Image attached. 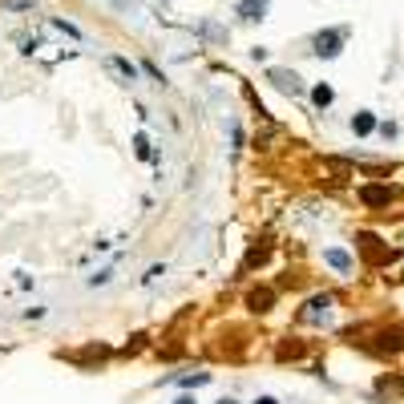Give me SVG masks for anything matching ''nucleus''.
I'll list each match as a JSON object with an SVG mask.
<instances>
[{"mask_svg": "<svg viewBox=\"0 0 404 404\" xmlns=\"http://www.w3.org/2000/svg\"><path fill=\"white\" fill-rule=\"evenodd\" d=\"M198 37H207V41H226V29H219V25H198Z\"/></svg>", "mask_w": 404, "mask_h": 404, "instance_id": "nucleus-12", "label": "nucleus"}, {"mask_svg": "<svg viewBox=\"0 0 404 404\" xmlns=\"http://www.w3.org/2000/svg\"><path fill=\"white\" fill-rule=\"evenodd\" d=\"M344 41H348V29H323L311 37V53L320 61H336L339 53H344Z\"/></svg>", "mask_w": 404, "mask_h": 404, "instance_id": "nucleus-1", "label": "nucleus"}, {"mask_svg": "<svg viewBox=\"0 0 404 404\" xmlns=\"http://www.w3.org/2000/svg\"><path fill=\"white\" fill-rule=\"evenodd\" d=\"M332 101H336V89H332V85H315V89H311V105H315V110H327Z\"/></svg>", "mask_w": 404, "mask_h": 404, "instance_id": "nucleus-8", "label": "nucleus"}, {"mask_svg": "<svg viewBox=\"0 0 404 404\" xmlns=\"http://www.w3.org/2000/svg\"><path fill=\"white\" fill-rule=\"evenodd\" d=\"M4 8H16V13H20V8H32V0H4Z\"/></svg>", "mask_w": 404, "mask_h": 404, "instance_id": "nucleus-17", "label": "nucleus"}, {"mask_svg": "<svg viewBox=\"0 0 404 404\" xmlns=\"http://www.w3.org/2000/svg\"><path fill=\"white\" fill-rule=\"evenodd\" d=\"M323 263H327V267H336L339 275H352L356 271L352 255H348V251H339V247H327V251H323Z\"/></svg>", "mask_w": 404, "mask_h": 404, "instance_id": "nucleus-5", "label": "nucleus"}, {"mask_svg": "<svg viewBox=\"0 0 404 404\" xmlns=\"http://www.w3.org/2000/svg\"><path fill=\"white\" fill-rule=\"evenodd\" d=\"M251 307H255V311H267V307H271V291H263V295H251Z\"/></svg>", "mask_w": 404, "mask_h": 404, "instance_id": "nucleus-15", "label": "nucleus"}, {"mask_svg": "<svg viewBox=\"0 0 404 404\" xmlns=\"http://www.w3.org/2000/svg\"><path fill=\"white\" fill-rule=\"evenodd\" d=\"M174 404H198V400H194V396H178Z\"/></svg>", "mask_w": 404, "mask_h": 404, "instance_id": "nucleus-19", "label": "nucleus"}, {"mask_svg": "<svg viewBox=\"0 0 404 404\" xmlns=\"http://www.w3.org/2000/svg\"><path fill=\"white\" fill-rule=\"evenodd\" d=\"M53 29L65 32V37H73V41H81V29L77 25H69V20H53Z\"/></svg>", "mask_w": 404, "mask_h": 404, "instance_id": "nucleus-14", "label": "nucleus"}, {"mask_svg": "<svg viewBox=\"0 0 404 404\" xmlns=\"http://www.w3.org/2000/svg\"><path fill=\"white\" fill-rule=\"evenodd\" d=\"M299 320L315 323V327H320V323H327V320H332V295H315V299H307L304 311H299Z\"/></svg>", "mask_w": 404, "mask_h": 404, "instance_id": "nucleus-2", "label": "nucleus"}, {"mask_svg": "<svg viewBox=\"0 0 404 404\" xmlns=\"http://www.w3.org/2000/svg\"><path fill=\"white\" fill-rule=\"evenodd\" d=\"M158 275H166V267H150V271L142 275V283H154V279H158Z\"/></svg>", "mask_w": 404, "mask_h": 404, "instance_id": "nucleus-16", "label": "nucleus"}, {"mask_svg": "<svg viewBox=\"0 0 404 404\" xmlns=\"http://www.w3.org/2000/svg\"><path fill=\"white\" fill-rule=\"evenodd\" d=\"M113 69V73H117V77H126V81H138V65H129L126 57H110V61H105Z\"/></svg>", "mask_w": 404, "mask_h": 404, "instance_id": "nucleus-7", "label": "nucleus"}, {"mask_svg": "<svg viewBox=\"0 0 404 404\" xmlns=\"http://www.w3.org/2000/svg\"><path fill=\"white\" fill-rule=\"evenodd\" d=\"M110 283H113V267H101V271H97V275H89V279H85V287H110Z\"/></svg>", "mask_w": 404, "mask_h": 404, "instance_id": "nucleus-11", "label": "nucleus"}, {"mask_svg": "<svg viewBox=\"0 0 404 404\" xmlns=\"http://www.w3.org/2000/svg\"><path fill=\"white\" fill-rule=\"evenodd\" d=\"M186 384V388H202V384H210V372H194V376H170V384Z\"/></svg>", "mask_w": 404, "mask_h": 404, "instance_id": "nucleus-10", "label": "nucleus"}, {"mask_svg": "<svg viewBox=\"0 0 404 404\" xmlns=\"http://www.w3.org/2000/svg\"><path fill=\"white\" fill-rule=\"evenodd\" d=\"M255 404H279L275 396H255Z\"/></svg>", "mask_w": 404, "mask_h": 404, "instance_id": "nucleus-18", "label": "nucleus"}, {"mask_svg": "<svg viewBox=\"0 0 404 404\" xmlns=\"http://www.w3.org/2000/svg\"><path fill=\"white\" fill-rule=\"evenodd\" d=\"M360 198H364L368 207H388V202H392V190H388V186H368Z\"/></svg>", "mask_w": 404, "mask_h": 404, "instance_id": "nucleus-6", "label": "nucleus"}, {"mask_svg": "<svg viewBox=\"0 0 404 404\" xmlns=\"http://www.w3.org/2000/svg\"><path fill=\"white\" fill-rule=\"evenodd\" d=\"M133 154H138V158H154V150H150V138H145V133H138V138H133Z\"/></svg>", "mask_w": 404, "mask_h": 404, "instance_id": "nucleus-13", "label": "nucleus"}, {"mask_svg": "<svg viewBox=\"0 0 404 404\" xmlns=\"http://www.w3.org/2000/svg\"><path fill=\"white\" fill-rule=\"evenodd\" d=\"M219 404H239V400H230V396H223V400H219Z\"/></svg>", "mask_w": 404, "mask_h": 404, "instance_id": "nucleus-20", "label": "nucleus"}, {"mask_svg": "<svg viewBox=\"0 0 404 404\" xmlns=\"http://www.w3.org/2000/svg\"><path fill=\"white\" fill-rule=\"evenodd\" d=\"M372 129H376V117H372V113H356V117H352V133H356V138H368Z\"/></svg>", "mask_w": 404, "mask_h": 404, "instance_id": "nucleus-9", "label": "nucleus"}, {"mask_svg": "<svg viewBox=\"0 0 404 404\" xmlns=\"http://www.w3.org/2000/svg\"><path fill=\"white\" fill-rule=\"evenodd\" d=\"M267 77H271V85L279 89V93H287V97H304V81H299V73H291V69H271Z\"/></svg>", "mask_w": 404, "mask_h": 404, "instance_id": "nucleus-3", "label": "nucleus"}, {"mask_svg": "<svg viewBox=\"0 0 404 404\" xmlns=\"http://www.w3.org/2000/svg\"><path fill=\"white\" fill-rule=\"evenodd\" d=\"M267 8H271V0H235V16H239V20H247V25L267 20Z\"/></svg>", "mask_w": 404, "mask_h": 404, "instance_id": "nucleus-4", "label": "nucleus"}]
</instances>
